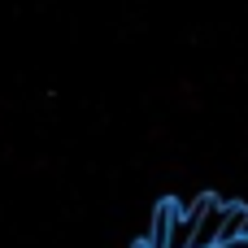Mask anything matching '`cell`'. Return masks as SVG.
Instances as JSON below:
<instances>
[{
    "instance_id": "cell-1",
    "label": "cell",
    "mask_w": 248,
    "mask_h": 248,
    "mask_svg": "<svg viewBox=\"0 0 248 248\" xmlns=\"http://www.w3.org/2000/svg\"><path fill=\"white\" fill-rule=\"evenodd\" d=\"M222 222H227V201L209 196L205 209H201V218H196V240H192V248H214L222 240Z\"/></svg>"
}]
</instances>
